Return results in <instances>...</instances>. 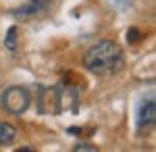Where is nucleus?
<instances>
[{"label": "nucleus", "instance_id": "nucleus-5", "mask_svg": "<svg viewBox=\"0 0 156 152\" xmlns=\"http://www.w3.org/2000/svg\"><path fill=\"white\" fill-rule=\"evenodd\" d=\"M15 138H17L15 127H12L11 123H2V121H0V146H9V144H12Z\"/></svg>", "mask_w": 156, "mask_h": 152}, {"label": "nucleus", "instance_id": "nucleus-3", "mask_svg": "<svg viewBox=\"0 0 156 152\" xmlns=\"http://www.w3.org/2000/svg\"><path fill=\"white\" fill-rule=\"evenodd\" d=\"M154 115H156V108H154V96L150 94L144 102L140 104L137 108V125L140 127H148L154 123Z\"/></svg>", "mask_w": 156, "mask_h": 152}, {"label": "nucleus", "instance_id": "nucleus-4", "mask_svg": "<svg viewBox=\"0 0 156 152\" xmlns=\"http://www.w3.org/2000/svg\"><path fill=\"white\" fill-rule=\"evenodd\" d=\"M48 6V0H31V2H25L23 6H19L15 15L17 17H31V15H37Z\"/></svg>", "mask_w": 156, "mask_h": 152}, {"label": "nucleus", "instance_id": "nucleus-1", "mask_svg": "<svg viewBox=\"0 0 156 152\" xmlns=\"http://www.w3.org/2000/svg\"><path fill=\"white\" fill-rule=\"evenodd\" d=\"M123 63V52L121 48L110 42V40H102L85 52L83 65L87 71L96 73V75H106V73H115Z\"/></svg>", "mask_w": 156, "mask_h": 152}, {"label": "nucleus", "instance_id": "nucleus-8", "mask_svg": "<svg viewBox=\"0 0 156 152\" xmlns=\"http://www.w3.org/2000/svg\"><path fill=\"white\" fill-rule=\"evenodd\" d=\"M115 2H119V4H123V6H125V4H129V0H115Z\"/></svg>", "mask_w": 156, "mask_h": 152}, {"label": "nucleus", "instance_id": "nucleus-2", "mask_svg": "<svg viewBox=\"0 0 156 152\" xmlns=\"http://www.w3.org/2000/svg\"><path fill=\"white\" fill-rule=\"evenodd\" d=\"M31 104V94L23 85H11L0 96V106L11 115H23Z\"/></svg>", "mask_w": 156, "mask_h": 152}, {"label": "nucleus", "instance_id": "nucleus-6", "mask_svg": "<svg viewBox=\"0 0 156 152\" xmlns=\"http://www.w3.org/2000/svg\"><path fill=\"white\" fill-rule=\"evenodd\" d=\"M6 48L9 50H15L17 48V27H11L9 34H6Z\"/></svg>", "mask_w": 156, "mask_h": 152}, {"label": "nucleus", "instance_id": "nucleus-7", "mask_svg": "<svg viewBox=\"0 0 156 152\" xmlns=\"http://www.w3.org/2000/svg\"><path fill=\"white\" fill-rule=\"evenodd\" d=\"M87 150L94 152V150H96V146H92V144H83V142L75 146V152H87Z\"/></svg>", "mask_w": 156, "mask_h": 152}]
</instances>
